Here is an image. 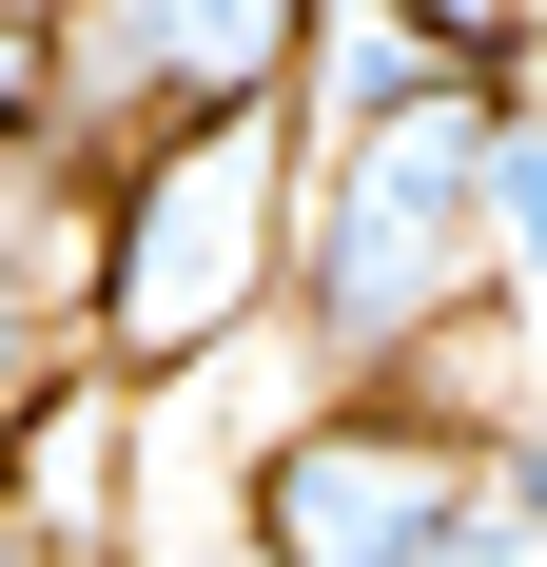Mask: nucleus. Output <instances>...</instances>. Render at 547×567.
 I'll use <instances>...</instances> for the list:
<instances>
[{"label":"nucleus","mask_w":547,"mask_h":567,"mask_svg":"<svg viewBox=\"0 0 547 567\" xmlns=\"http://www.w3.org/2000/svg\"><path fill=\"white\" fill-rule=\"evenodd\" d=\"M274 313L313 333L332 392L431 372L489 313V79H450V99L372 117V137H332L293 176V275H274Z\"/></svg>","instance_id":"f257e3e1"},{"label":"nucleus","mask_w":547,"mask_h":567,"mask_svg":"<svg viewBox=\"0 0 547 567\" xmlns=\"http://www.w3.org/2000/svg\"><path fill=\"white\" fill-rule=\"evenodd\" d=\"M293 99L255 117H176L137 157L99 176V275H79V372L99 392H176V372H216L235 333L274 313L293 275Z\"/></svg>","instance_id":"f03ea898"},{"label":"nucleus","mask_w":547,"mask_h":567,"mask_svg":"<svg viewBox=\"0 0 547 567\" xmlns=\"http://www.w3.org/2000/svg\"><path fill=\"white\" fill-rule=\"evenodd\" d=\"M469 470H489V411H450L431 372L313 392L255 451V567H431V528L469 509Z\"/></svg>","instance_id":"7ed1b4c3"},{"label":"nucleus","mask_w":547,"mask_h":567,"mask_svg":"<svg viewBox=\"0 0 547 567\" xmlns=\"http://www.w3.org/2000/svg\"><path fill=\"white\" fill-rule=\"evenodd\" d=\"M293 40H313V0H59V40H40V137L117 176L137 137H176V117L293 99Z\"/></svg>","instance_id":"20e7f679"},{"label":"nucleus","mask_w":547,"mask_h":567,"mask_svg":"<svg viewBox=\"0 0 547 567\" xmlns=\"http://www.w3.org/2000/svg\"><path fill=\"white\" fill-rule=\"evenodd\" d=\"M79 275H99V157L20 137L0 157V489H20V451H40L59 411L99 392L79 372Z\"/></svg>","instance_id":"39448f33"},{"label":"nucleus","mask_w":547,"mask_h":567,"mask_svg":"<svg viewBox=\"0 0 547 567\" xmlns=\"http://www.w3.org/2000/svg\"><path fill=\"white\" fill-rule=\"evenodd\" d=\"M469 59L411 20V0H313V40H293V157H332V137H372V117L450 99Z\"/></svg>","instance_id":"423d86ee"},{"label":"nucleus","mask_w":547,"mask_h":567,"mask_svg":"<svg viewBox=\"0 0 547 567\" xmlns=\"http://www.w3.org/2000/svg\"><path fill=\"white\" fill-rule=\"evenodd\" d=\"M489 293L528 313V411H547V117L489 79Z\"/></svg>","instance_id":"0eeeda50"},{"label":"nucleus","mask_w":547,"mask_h":567,"mask_svg":"<svg viewBox=\"0 0 547 567\" xmlns=\"http://www.w3.org/2000/svg\"><path fill=\"white\" fill-rule=\"evenodd\" d=\"M431 567H547V509H508L489 470H469V509L431 528Z\"/></svg>","instance_id":"6e6552de"},{"label":"nucleus","mask_w":547,"mask_h":567,"mask_svg":"<svg viewBox=\"0 0 547 567\" xmlns=\"http://www.w3.org/2000/svg\"><path fill=\"white\" fill-rule=\"evenodd\" d=\"M40 137V40H0V157Z\"/></svg>","instance_id":"1a4fd4ad"},{"label":"nucleus","mask_w":547,"mask_h":567,"mask_svg":"<svg viewBox=\"0 0 547 567\" xmlns=\"http://www.w3.org/2000/svg\"><path fill=\"white\" fill-rule=\"evenodd\" d=\"M0 567H59V528H40V509H20V489H0Z\"/></svg>","instance_id":"9d476101"},{"label":"nucleus","mask_w":547,"mask_h":567,"mask_svg":"<svg viewBox=\"0 0 547 567\" xmlns=\"http://www.w3.org/2000/svg\"><path fill=\"white\" fill-rule=\"evenodd\" d=\"M508 59H528V79H508V99H528V117H547V0H528V40H508Z\"/></svg>","instance_id":"9b49d317"},{"label":"nucleus","mask_w":547,"mask_h":567,"mask_svg":"<svg viewBox=\"0 0 547 567\" xmlns=\"http://www.w3.org/2000/svg\"><path fill=\"white\" fill-rule=\"evenodd\" d=\"M0 40H59V0H0Z\"/></svg>","instance_id":"f8f14e48"}]
</instances>
